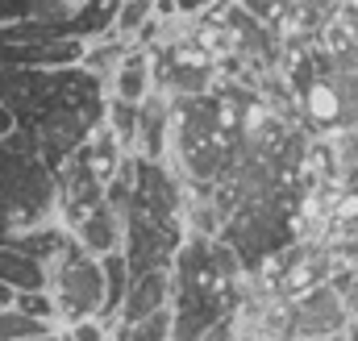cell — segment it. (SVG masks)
I'll list each match as a JSON object with an SVG mask.
<instances>
[{
	"instance_id": "6da1fadb",
	"label": "cell",
	"mask_w": 358,
	"mask_h": 341,
	"mask_svg": "<svg viewBox=\"0 0 358 341\" xmlns=\"http://www.w3.org/2000/svg\"><path fill=\"white\" fill-rule=\"evenodd\" d=\"M0 104L13 129L59 170L80 154L108 113V80L88 67H0Z\"/></svg>"
},
{
	"instance_id": "7a4b0ae2",
	"label": "cell",
	"mask_w": 358,
	"mask_h": 341,
	"mask_svg": "<svg viewBox=\"0 0 358 341\" xmlns=\"http://www.w3.org/2000/svg\"><path fill=\"white\" fill-rule=\"evenodd\" d=\"M271 108L242 84H221L204 96L171 100V154L167 163L187 191H213L250 154L255 133Z\"/></svg>"
},
{
	"instance_id": "3957f363",
	"label": "cell",
	"mask_w": 358,
	"mask_h": 341,
	"mask_svg": "<svg viewBox=\"0 0 358 341\" xmlns=\"http://www.w3.org/2000/svg\"><path fill=\"white\" fill-rule=\"evenodd\" d=\"M108 204L121 212L125 229V262L129 275L171 270L183 242L192 238L187 225V183L171 163L129 159L108 179Z\"/></svg>"
},
{
	"instance_id": "277c9868",
	"label": "cell",
	"mask_w": 358,
	"mask_h": 341,
	"mask_svg": "<svg viewBox=\"0 0 358 341\" xmlns=\"http://www.w3.org/2000/svg\"><path fill=\"white\" fill-rule=\"evenodd\" d=\"M246 266L229 242L192 233L171 262V341H204L246 308Z\"/></svg>"
},
{
	"instance_id": "5b68a950",
	"label": "cell",
	"mask_w": 358,
	"mask_h": 341,
	"mask_svg": "<svg viewBox=\"0 0 358 341\" xmlns=\"http://www.w3.org/2000/svg\"><path fill=\"white\" fill-rule=\"evenodd\" d=\"M59 225V170L17 129L0 138V242Z\"/></svg>"
},
{
	"instance_id": "8992f818",
	"label": "cell",
	"mask_w": 358,
	"mask_h": 341,
	"mask_svg": "<svg viewBox=\"0 0 358 341\" xmlns=\"http://www.w3.org/2000/svg\"><path fill=\"white\" fill-rule=\"evenodd\" d=\"M296 96L313 129H358V63L325 59L321 67H304L296 75Z\"/></svg>"
},
{
	"instance_id": "52a82bcc",
	"label": "cell",
	"mask_w": 358,
	"mask_h": 341,
	"mask_svg": "<svg viewBox=\"0 0 358 341\" xmlns=\"http://www.w3.org/2000/svg\"><path fill=\"white\" fill-rule=\"evenodd\" d=\"M50 296L59 304L63 325L104 317V262L71 238L50 266Z\"/></svg>"
},
{
	"instance_id": "ba28073f",
	"label": "cell",
	"mask_w": 358,
	"mask_h": 341,
	"mask_svg": "<svg viewBox=\"0 0 358 341\" xmlns=\"http://www.w3.org/2000/svg\"><path fill=\"white\" fill-rule=\"evenodd\" d=\"M287 308V341H317V338H342L350 329V308L342 300V291L329 283H317L292 300H283Z\"/></svg>"
},
{
	"instance_id": "9c48e42d",
	"label": "cell",
	"mask_w": 358,
	"mask_h": 341,
	"mask_svg": "<svg viewBox=\"0 0 358 341\" xmlns=\"http://www.w3.org/2000/svg\"><path fill=\"white\" fill-rule=\"evenodd\" d=\"M171 154V96L159 87L138 104V138H134V159L167 163Z\"/></svg>"
},
{
	"instance_id": "30bf717a",
	"label": "cell",
	"mask_w": 358,
	"mask_h": 341,
	"mask_svg": "<svg viewBox=\"0 0 358 341\" xmlns=\"http://www.w3.org/2000/svg\"><path fill=\"white\" fill-rule=\"evenodd\" d=\"M163 308H171V270H146V275H134L129 279L125 304H121V312H117L113 325L146 321V317H155Z\"/></svg>"
},
{
	"instance_id": "8fae6325",
	"label": "cell",
	"mask_w": 358,
	"mask_h": 341,
	"mask_svg": "<svg viewBox=\"0 0 358 341\" xmlns=\"http://www.w3.org/2000/svg\"><path fill=\"white\" fill-rule=\"evenodd\" d=\"M108 80H113V96H117V100L142 104V100L159 87V84H155V55H150L146 46H134Z\"/></svg>"
},
{
	"instance_id": "7c38bea8",
	"label": "cell",
	"mask_w": 358,
	"mask_h": 341,
	"mask_svg": "<svg viewBox=\"0 0 358 341\" xmlns=\"http://www.w3.org/2000/svg\"><path fill=\"white\" fill-rule=\"evenodd\" d=\"M0 283L13 287L17 296L25 291H50V266L29 258L17 246H0Z\"/></svg>"
},
{
	"instance_id": "4fadbf2b",
	"label": "cell",
	"mask_w": 358,
	"mask_h": 341,
	"mask_svg": "<svg viewBox=\"0 0 358 341\" xmlns=\"http://www.w3.org/2000/svg\"><path fill=\"white\" fill-rule=\"evenodd\" d=\"M104 262V321L113 325L117 321V312H121V304H125V291H129V262L125 254H108L100 258Z\"/></svg>"
},
{
	"instance_id": "5bb4252c",
	"label": "cell",
	"mask_w": 358,
	"mask_h": 341,
	"mask_svg": "<svg viewBox=\"0 0 358 341\" xmlns=\"http://www.w3.org/2000/svg\"><path fill=\"white\" fill-rule=\"evenodd\" d=\"M113 341H171V308H163L146 321L113 325Z\"/></svg>"
},
{
	"instance_id": "9a60e30c",
	"label": "cell",
	"mask_w": 358,
	"mask_h": 341,
	"mask_svg": "<svg viewBox=\"0 0 358 341\" xmlns=\"http://www.w3.org/2000/svg\"><path fill=\"white\" fill-rule=\"evenodd\" d=\"M46 333H59V329L46 325V321L25 317L21 308H0V341H29V338H46Z\"/></svg>"
},
{
	"instance_id": "2e32d148",
	"label": "cell",
	"mask_w": 358,
	"mask_h": 341,
	"mask_svg": "<svg viewBox=\"0 0 358 341\" xmlns=\"http://www.w3.org/2000/svg\"><path fill=\"white\" fill-rule=\"evenodd\" d=\"M80 0H0V25H13V21H29V17H50V13H63Z\"/></svg>"
},
{
	"instance_id": "e0dca14e",
	"label": "cell",
	"mask_w": 358,
	"mask_h": 341,
	"mask_svg": "<svg viewBox=\"0 0 358 341\" xmlns=\"http://www.w3.org/2000/svg\"><path fill=\"white\" fill-rule=\"evenodd\" d=\"M13 308H21L25 317L46 321V325H55V329H59V304H55V296H50V291H25V296H17V304H13Z\"/></svg>"
},
{
	"instance_id": "ac0fdd59",
	"label": "cell",
	"mask_w": 358,
	"mask_h": 341,
	"mask_svg": "<svg viewBox=\"0 0 358 341\" xmlns=\"http://www.w3.org/2000/svg\"><path fill=\"white\" fill-rule=\"evenodd\" d=\"M255 21H263V25H283L292 13H296V4L300 0H238Z\"/></svg>"
},
{
	"instance_id": "d6986e66",
	"label": "cell",
	"mask_w": 358,
	"mask_h": 341,
	"mask_svg": "<svg viewBox=\"0 0 358 341\" xmlns=\"http://www.w3.org/2000/svg\"><path fill=\"white\" fill-rule=\"evenodd\" d=\"M217 4H225V0H159V17H196Z\"/></svg>"
},
{
	"instance_id": "ffe728a7",
	"label": "cell",
	"mask_w": 358,
	"mask_h": 341,
	"mask_svg": "<svg viewBox=\"0 0 358 341\" xmlns=\"http://www.w3.org/2000/svg\"><path fill=\"white\" fill-rule=\"evenodd\" d=\"M13 304H17V291H13V287H4V283H0V308H13Z\"/></svg>"
},
{
	"instance_id": "44dd1931",
	"label": "cell",
	"mask_w": 358,
	"mask_h": 341,
	"mask_svg": "<svg viewBox=\"0 0 358 341\" xmlns=\"http://www.w3.org/2000/svg\"><path fill=\"white\" fill-rule=\"evenodd\" d=\"M4 133H13V117H8V108L0 104V138H4Z\"/></svg>"
},
{
	"instance_id": "7402d4cb",
	"label": "cell",
	"mask_w": 358,
	"mask_h": 341,
	"mask_svg": "<svg viewBox=\"0 0 358 341\" xmlns=\"http://www.w3.org/2000/svg\"><path fill=\"white\" fill-rule=\"evenodd\" d=\"M29 341H63L59 333H46V338H29Z\"/></svg>"
},
{
	"instance_id": "603a6c76",
	"label": "cell",
	"mask_w": 358,
	"mask_h": 341,
	"mask_svg": "<svg viewBox=\"0 0 358 341\" xmlns=\"http://www.w3.org/2000/svg\"><path fill=\"white\" fill-rule=\"evenodd\" d=\"M317 341H346V333H342V338H317Z\"/></svg>"
},
{
	"instance_id": "cb8c5ba5",
	"label": "cell",
	"mask_w": 358,
	"mask_h": 341,
	"mask_svg": "<svg viewBox=\"0 0 358 341\" xmlns=\"http://www.w3.org/2000/svg\"><path fill=\"white\" fill-rule=\"evenodd\" d=\"M59 338H63V341H76V338H67V333H63V329H59Z\"/></svg>"
}]
</instances>
